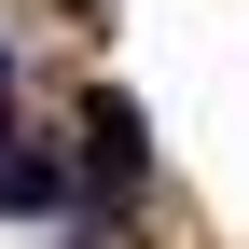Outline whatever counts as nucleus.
I'll return each instance as SVG.
<instances>
[{
	"instance_id": "f257e3e1",
	"label": "nucleus",
	"mask_w": 249,
	"mask_h": 249,
	"mask_svg": "<svg viewBox=\"0 0 249 249\" xmlns=\"http://www.w3.org/2000/svg\"><path fill=\"white\" fill-rule=\"evenodd\" d=\"M70 139H83V180H97L111 208L139 194V166H152V124H139V97H111V83H97V97H83V124H70Z\"/></svg>"
},
{
	"instance_id": "7ed1b4c3",
	"label": "nucleus",
	"mask_w": 249,
	"mask_h": 249,
	"mask_svg": "<svg viewBox=\"0 0 249 249\" xmlns=\"http://www.w3.org/2000/svg\"><path fill=\"white\" fill-rule=\"evenodd\" d=\"M0 97H14V55H0Z\"/></svg>"
},
{
	"instance_id": "f03ea898",
	"label": "nucleus",
	"mask_w": 249,
	"mask_h": 249,
	"mask_svg": "<svg viewBox=\"0 0 249 249\" xmlns=\"http://www.w3.org/2000/svg\"><path fill=\"white\" fill-rule=\"evenodd\" d=\"M0 208H70V166L55 152H0Z\"/></svg>"
}]
</instances>
